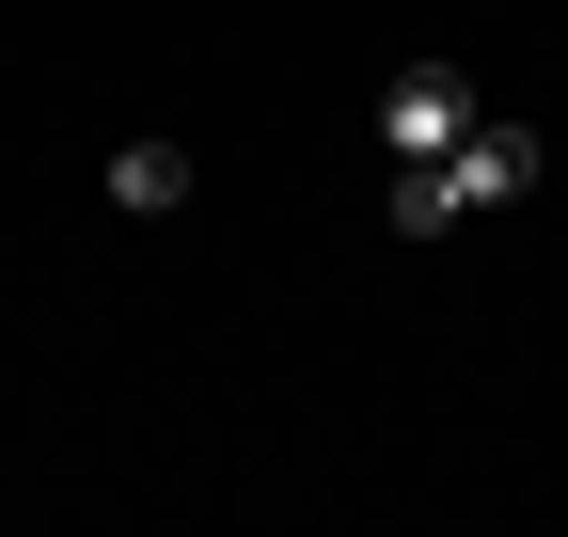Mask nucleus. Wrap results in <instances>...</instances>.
<instances>
[{
    "label": "nucleus",
    "instance_id": "nucleus-1",
    "mask_svg": "<svg viewBox=\"0 0 568 537\" xmlns=\"http://www.w3.org/2000/svg\"><path fill=\"white\" fill-rule=\"evenodd\" d=\"M521 190H537V126H521V111H474L443 159H395V190H379V206H395V237H443V222L521 206Z\"/></svg>",
    "mask_w": 568,
    "mask_h": 537
},
{
    "label": "nucleus",
    "instance_id": "nucleus-2",
    "mask_svg": "<svg viewBox=\"0 0 568 537\" xmlns=\"http://www.w3.org/2000/svg\"><path fill=\"white\" fill-rule=\"evenodd\" d=\"M474 111H489V95L458 80V63H395V95H379V143H395V159H443Z\"/></svg>",
    "mask_w": 568,
    "mask_h": 537
},
{
    "label": "nucleus",
    "instance_id": "nucleus-3",
    "mask_svg": "<svg viewBox=\"0 0 568 537\" xmlns=\"http://www.w3.org/2000/svg\"><path fill=\"white\" fill-rule=\"evenodd\" d=\"M111 206H126V222H174V206H190V143H126V159H111Z\"/></svg>",
    "mask_w": 568,
    "mask_h": 537
}]
</instances>
